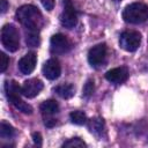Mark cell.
I'll return each mask as SVG.
<instances>
[{
	"label": "cell",
	"instance_id": "6da1fadb",
	"mask_svg": "<svg viewBox=\"0 0 148 148\" xmlns=\"http://www.w3.org/2000/svg\"><path fill=\"white\" fill-rule=\"evenodd\" d=\"M16 20L25 30H39L43 25V15L39 9L32 5H23L16 10Z\"/></svg>",
	"mask_w": 148,
	"mask_h": 148
},
{
	"label": "cell",
	"instance_id": "7a4b0ae2",
	"mask_svg": "<svg viewBox=\"0 0 148 148\" xmlns=\"http://www.w3.org/2000/svg\"><path fill=\"white\" fill-rule=\"evenodd\" d=\"M5 91L8 97V101L18 111H21L25 114L32 113V108L21 98L20 95L22 94V90H21V87L15 81H6L5 82Z\"/></svg>",
	"mask_w": 148,
	"mask_h": 148
},
{
	"label": "cell",
	"instance_id": "3957f363",
	"mask_svg": "<svg viewBox=\"0 0 148 148\" xmlns=\"http://www.w3.org/2000/svg\"><path fill=\"white\" fill-rule=\"evenodd\" d=\"M123 18L127 23L139 24L148 18V6L143 2H133L123 10Z\"/></svg>",
	"mask_w": 148,
	"mask_h": 148
},
{
	"label": "cell",
	"instance_id": "277c9868",
	"mask_svg": "<svg viewBox=\"0 0 148 148\" xmlns=\"http://www.w3.org/2000/svg\"><path fill=\"white\" fill-rule=\"evenodd\" d=\"M1 43L9 52H15L20 47V34L13 24H5L1 29Z\"/></svg>",
	"mask_w": 148,
	"mask_h": 148
},
{
	"label": "cell",
	"instance_id": "5b68a950",
	"mask_svg": "<svg viewBox=\"0 0 148 148\" xmlns=\"http://www.w3.org/2000/svg\"><path fill=\"white\" fill-rule=\"evenodd\" d=\"M141 44V35L135 30H126L119 37V45L127 52H134Z\"/></svg>",
	"mask_w": 148,
	"mask_h": 148
},
{
	"label": "cell",
	"instance_id": "8992f818",
	"mask_svg": "<svg viewBox=\"0 0 148 148\" xmlns=\"http://www.w3.org/2000/svg\"><path fill=\"white\" fill-rule=\"evenodd\" d=\"M60 22L67 29H72L76 25L77 13H76L73 3H72V0H65L64 1V10L60 15Z\"/></svg>",
	"mask_w": 148,
	"mask_h": 148
},
{
	"label": "cell",
	"instance_id": "52a82bcc",
	"mask_svg": "<svg viewBox=\"0 0 148 148\" xmlns=\"http://www.w3.org/2000/svg\"><path fill=\"white\" fill-rule=\"evenodd\" d=\"M50 49L52 53L62 54L67 53L72 49V43L67 38V36L62 34H56L50 39Z\"/></svg>",
	"mask_w": 148,
	"mask_h": 148
},
{
	"label": "cell",
	"instance_id": "ba28073f",
	"mask_svg": "<svg viewBox=\"0 0 148 148\" xmlns=\"http://www.w3.org/2000/svg\"><path fill=\"white\" fill-rule=\"evenodd\" d=\"M105 58H106V45L104 43H99L92 46L88 52V61L95 68L102 66L105 61Z\"/></svg>",
	"mask_w": 148,
	"mask_h": 148
},
{
	"label": "cell",
	"instance_id": "9c48e42d",
	"mask_svg": "<svg viewBox=\"0 0 148 148\" xmlns=\"http://www.w3.org/2000/svg\"><path fill=\"white\" fill-rule=\"evenodd\" d=\"M43 87H44L43 82L39 79H29V80L24 81L21 87L22 95L28 98H32L40 92Z\"/></svg>",
	"mask_w": 148,
	"mask_h": 148
},
{
	"label": "cell",
	"instance_id": "30bf717a",
	"mask_svg": "<svg viewBox=\"0 0 148 148\" xmlns=\"http://www.w3.org/2000/svg\"><path fill=\"white\" fill-rule=\"evenodd\" d=\"M127 77H128V69L125 66L112 68L105 73V79L113 84H120L125 82Z\"/></svg>",
	"mask_w": 148,
	"mask_h": 148
},
{
	"label": "cell",
	"instance_id": "8fae6325",
	"mask_svg": "<svg viewBox=\"0 0 148 148\" xmlns=\"http://www.w3.org/2000/svg\"><path fill=\"white\" fill-rule=\"evenodd\" d=\"M36 62H37V56L35 52H28L25 56H23L20 60H18V69L22 74H30L35 67H36Z\"/></svg>",
	"mask_w": 148,
	"mask_h": 148
},
{
	"label": "cell",
	"instance_id": "7c38bea8",
	"mask_svg": "<svg viewBox=\"0 0 148 148\" xmlns=\"http://www.w3.org/2000/svg\"><path fill=\"white\" fill-rule=\"evenodd\" d=\"M61 73V67L59 65V61L57 59H49L45 61L43 65V74L46 79L49 80H56L60 76Z\"/></svg>",
	"mask_w": 148,
	"mask_h": 148
},
{
	"label": "cell",
	"instance_id": "4fadbf2b",
	"mask_svg": "<svg viewBox=\"0 0 148 148\" xmlns=\"http://www.w3.org/2000/svg\"><path fill=\"white\" fill-rule=\"evenodd\" d=\"M88 128H89V131H90L94 135L101 138V136L104 134V132H105V124H104V120H103L102 118H99V117L91 118V119L88 121Z\"/></svg>",
	"mask_w": 148,
	"mask_h": 148
},
{
	"label": "cell",
	"instance_id": "5bb4252c",
	"mask_svg": "<svg viewBox=\"0 0 148 148\" xmlns=\"http://www.w3.org/2000/svg\"><path fill=\"white\" fill-rule=\"evenodd\" d=\"M53 91H54L58 96H60L61 98L68 99V98L73 97V95H74V92H75V88H74V86L71 84V83H64V84H59V86H57L56 88H53Z\"/></svg>",
	"mask_w": 148,
	"mask_h": 148
},
{
	"label": "cell",
	"instance_id": "9a60e30c",
	"mask_svg": "<svg viewBox=\"0 0 148 148\" xmlns=\"http://www.w3.org/2000/svg\"><path fill=\"white\" fill-rule=\"evenodd\" d=\"M39 109H40L43 114L52 116V114H56L59 111V104L54 99H47V101H44L40 104Z\"/></svg>",
	"mask_w": 148,
	"mask_h": 148
},
{
	"label": "cell",
	"instance_id": "2e32d148",
	"mask_svg": "<svg viewBox=\"0 0 148 148\" xmlns=\"http://www.w3.org/2000/svg\"><path fill=\"white\" fill-rule=\"evenodd\" d=\"M25 43L31 47L38 46L39 43H40L39 30H27V32H25Z\"/></svg>",
	"mask_w": 148,
	"mask_h": 148
},
{
	"label": "cell",
	"instance_id": "e0dca14e",
	"mask_svg": "<svg viewBox=\"0 0 148 148\" xmlns=\"http://www.w3.org/2000/svg\"><path fill=\"white\" fill-rule=\"evenodd\" d=\"M0 136L5 140H9L13 136H15V130L12 125H9L6 121H1L0 124Z\"/></svg>",
	"mask_w": 148,
	"mask_h": 148
},
{
	"label": "cell",
	"instance_id": "ac0fdd59",
	"mask_svg": "<svg viewBox=\"0 0 148 148\" xmlns=\"http://www.w3.org/2000/svg\"><path fill=\"white\" fill-rule=\"evenodd\" d=\"M69 118H71V120H72V123H74V124H76V125H83V124H86V121H87V116H86V113L84 112H82V111H72L71 113H69Z\"/></svg>",
	"mask_w": 148,
	"mask_h": 148
},
{
	"label": "cell",
	"instance_id": "d6986e66",
	"mask_svg": "<svg viewBox=\"0 0 148 148\" xmlns=\"http://www.w3.org/2000/svg\"><path fill=\"white\" fill-rule=\"evenodd\" d=\"M62 147H68V148L76 147V148H81V147H87V145L80 138H72V139H68L67 141H65L62 143Z\"/></svg>",
	"mask_w": 148,
	"mask_h": 148
},
{
	"label": "cell",
	"instance_id": "ffe728a7",
	"mask_svg": "<svg viewBox=\"0 0 148 148\" xmlns=\"http://www.w3.org/2000/svg\"><path fill=\"white\" fill-rule=\"evenodd\" d=\"M94 90H95V84H94V80L92 79H89L87 80V82L84 83V87H83V96L86 98H89L92 94H94Z\"/></svg>",
	"mask_w": 148,
	"mask_h": 148
},
{
	"label": "cell",
	"instance_id": "44dd1931",
	"mask_svg": "<svg viewBox=\"0 0 148 148\" xmlns=\"http://www.w3.org/2000/svg\"><path fill=\"white\" fill-rule=\"evenodd\" d=\"M0 58H1V65H0V72L1 73H3L6 69H7V67H8V64H9V59H8V57L3 53V52H1L0 53Z\"/></svg>",
	"mask_w": 148,
	"mask_h": 148
},
{
	"label": "cell",
	"instance_id": "7402d4cb",
	"mask_svg": "<svg viewBox=\"0 0 148 148\" xmlns=\"http://www.w3.org/2000/svg\"><path fill=\"white\" fill-rule=\"evenodd\" d=\"M40 2L46 10H52L54 8V0H40Z\"/></svg>",
	"mask_w": 148,
	"mask_h": 148
},
{
	"label": "cell",
	"instance_id": "603a6c76",
	"mask_svg": "<svg viewBox=\"0 0 148 148\" xmlns=\"http://www.w3.org/2000/svg\"><path fill=\"white\" fill-rule=\"evenodd\" d=\"M32 140H34L35 145L42 146V135H40V133H38V132L32 133Z\"/></svg>",
	"mask_w": 148,
	"mask_h": 148
},
{
	"label": "cell",
	"instance_id": "cb8c5ba5",
	"mask_svg": "<svg viewBox=\"0 0 148 148\" xmlns=\"http://www.w3.org/2000/svg\"><path fill=\"white\" fill-rule=\"evenodd\" d=\"M0 2H1V13L3 14L8 8V3H7L6 0H0Z\"/></svg>",
	"mask_w": 148,
	"mask_h": 148
},
{
	"label": "cell",
	"instance_id": "d4e9b609",
	"mask_svg": "<svg viewBox=\"0 0 148 148\" xmlns=\"http://www.w3.org/2000/svg\"><path fill=\"white\" fill-rule=\"evenodd\" d=\"M56 123H57V120L56 119H47V120H45V125L47 126V127H51V126H53V125H56Z\"/></svg>",
	"mask_w": 148,
	"mask_h": 148
},
{
	"label": "cell",
	"instance_id": "484cf974",
	"mask_svg": "<svg viewBox=\"0 0 148 148\" xmlns=\"http://www.w3.org/2000/svg\"><path fill=\"white\" fill-rule=\"evenodd\" d=\"M114 1H117V2H118V1H121V0H114Z\"/></svg>",
	"mask_w": 148,
	"mask_h": 148
}]
</instances>
